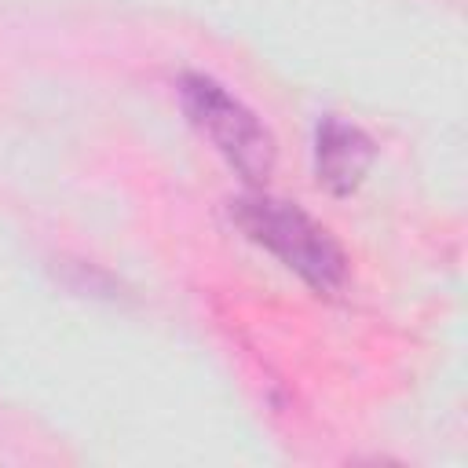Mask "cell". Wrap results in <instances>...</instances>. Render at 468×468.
I'll list each match as a JSON object with an SVG mask.
<instances>
[{
    "mask_svg": "<svg viewBox=\"0 0 468 468\" xmlns=\"http://www.w3.org/2000/svg\"><path fill=\"white\" fill-rule=\"evenodd\" d=\"M234 223L267 252H274L292 274H300L314 292H336L347 282V256L340 241L300 205L245 194L234 201Z\"/></svg>",
    "mask_w": 468,
    "mask_h": 468,
    "instance_id": "obj_1",
    "label": "cell"
},
{
    "mask_svg": "<svg viewBox=\"0 0 468 468\" xmlns=\"http://www.w3.org/2000/svg\"><path fill=\"white\" fill-rule=\"evenodd\" d=\"M179 102L190 117V124L223 154V161L252 186L267 183L278 161L274 135L267 124L219 80L205 73H183L179 77Z\"/></svg>",
    "mask_w": 468,
    "mask_h": 468,
    "instance_id": "obj_2",
    "label": "cell"
},
{
    "mask_svg": "<svg viewBox=\"0 0 468 468\" xmlns=\"http://www.w3.org/2000/svg\"><path fill=\"white\" fill-rule=\"evenodd\" d=\"M373 157H377V146L358 124H347L344 117H333V113L318 121V128H314V172L329 194L344 197V194L358 190Z\"/></svg>",
    "mask_w": 468,
    "mask_h": 468,
    "instance_id": "obj_3",
    "label": "cell"
}]
</instances>
